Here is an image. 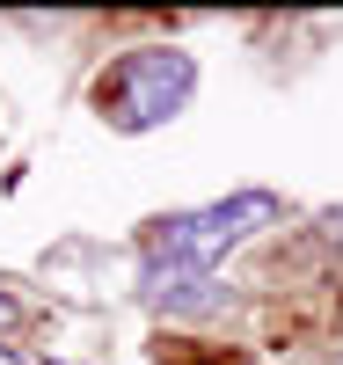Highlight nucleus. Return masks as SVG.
I'll return each mask as SVG.
<instances>
[{"mask_svg": "<svg viewBox=\"0 0 343 365\" xmlns=\"http://www.w3.org/2000/svg\"><path fill=\"white\" fill-rule=\"evenodd\" d=\"M0 365H22V358H15V351H8V344H0Z\"/></svg>", "mask_w": 343, "mask_h": 365, "instance_id": "nucleus-4", "label": "nucleus"}, {"mask_svg": "<svg viewBox=\"0 0 343 365\" xmlns=\"http://www.w3.org/2000/svg\"><path fill=\"white\" fill-rule=\"evenodd\" d=\"M270 220H277L270 190H234L220 205H198V212L161 220L153 241H146V299H183V285H205V270L227 263L241 241L263 234Z\"/></svg>", "mask_w": 343, "mask_h": 365, "instance_id": "nucleus-1", "label": "nucleus"}, {"mask_svg": "<svg viewBox=\"0 0 343 365\" xmlns=\"http://www.w3.org/2000/svg\"><path fill=\"white\" fill-rule=\"evenodd\" d=\"M198 96V58L183 44H139L96 81V110L110 132H161Z\"/></svg>", "mask_w": 343, "mask_h": 365, "instance_id": "nucleus-2", "label": "nucleus"}, {"mask_svg": "<svg viewBox=\"0 0 343 365\" xmlns=\"http://www.w3.org/2000/svg\"><path fill=\"white\" fill-rule=\"evenodd\" d=\"M336 365H343V351H336Z\"/></svg>", "mask_w": 343, "mask_h": 365, "instance_id": "nucleus-5", "label": "nucleus"}, {"mask_svg": "<svg viewBox=\"0 0 343 365\" xmlns=\"http://www.w3.org/2000/svg\"><path fill=\"white\" fill-rule=\"evenodd\" d=\"M8 322H15V299H8V292H0V329H8Z\"/></svg>", "mask_w": 343, "mask_h": 365, "instance_id": "nucleus-3", "label": "nucleus"}]
</instances>
